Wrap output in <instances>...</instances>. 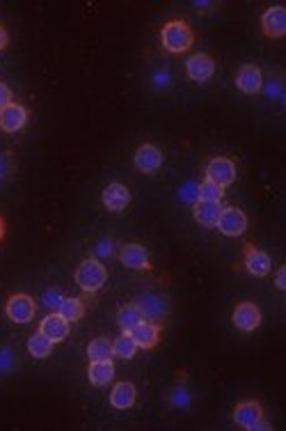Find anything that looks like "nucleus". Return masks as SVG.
Masks as SVG:
<instances>
[{
  "mask_svg": "<svg viewBox=\"0 0 286 431\" xmlns=\"http://www.w3.org/2000/svg\"><path fill=\"white\" fill-rule=\"evenodd\" d=\"M160 44L165 51H170L174 55H179L183 51H188L193 44H195V35L190 26L185 24L181 19H174V21H168V24L163 26L160 30Z\"/></svg>",
  "mask_w": 286,
  "mask_h": 431,
  "instance_id": "1",
  "label": "nucleus"
},
{
  "mask_svg": "<svg viewBox=\"0 0 286 431\" xmlns=\"http://www.w3.org/2000/svg\"><path fill=\"white\" fill-rule=\"evenodd\" d=\"M108 280V271L106 267L98 259H85L81 262V267L76 269V284L81 287L83 292L87 294H94L98 292Z\"/></svg>",
  "mask_w": 286,
  "mask_h": 431,
  "instance_id": "2",
  "label": "nucleus"
},
{
  "mask_svg": "<svg viewBox=\"0 0 286 431\" xmlns=\"http://www.w3.org/2000/svg\"><path fill=\"white\" fill-rule=\"evenodd\" d=\"M136 307L140 310L142 319H145V322H151V324H160V322H165V319H168V314H170V301H168V296L156 294V292L142 294L138 301H136Z\"/></svg>",
  "mask_w": 286,
  "mask_h": 431,
  "instance_id": "3",
  "label": "nucleus"
},
{
  "mask_svg": "<svg viewBox=\"0 0 286 431\" xmlns=\"http://www.w3.org/2000/svg\"><path fill=\"white\" fill-rule=\"evenodd\" d=\"M204 177H206V182H213L218 186H223V189H227V186H232L236 182V163L227 157H215L208 161Z\"/></svg>",
  "mask_w": 286,
  "mask_h": 431,
  "instance_id": "4",
  "label": "nucleus"
},
{
  "mask_svg": "<svg viewBox=\"0 0 286 431\" xmlns=\"http://www.w3.org/2000/svg\"><path fill=\"white\" fill-rule=\"evenodd\" d=\"M37 305L28 294H14L9 296V301L5 305V314L12 319L14 324H30L32 317H35Z\"/></svg>",
  "mask_w": 286,
  "mask_h": 431,
  "instance_id": "5",
  "label": "nucleus"
},
{
  "mask_svg": "<svg viewBox=\"0 0 286 431\" xmlns=\"http://www.w3.org/2000/svg\"><path fill=\"white\" fill-rule=\"evenodd\" d=\"M215 227L223 232L225 237H240V234H245V229H247V216L243 209L227 207V209H223V214H220V220Z\"/></svg>",
  "mask_w": 286,
  "mask_h": 431,
  "instance_id": "6",
  "label": "nucleus"
},
{
  "mask_svg": "<svg viewBox=\"0 0 286 431\" xmlns=\"http://www.w3.org/2000/svg\"><path fill=\"white\" fill-rule=\"evenodd\" d=\"M185 74H188V79L195 83H206L215 74V62L211 55L195 53L188 58V62H185Z\"/></svg>",
  "mask_w": 286,
  "mask_h": 431,
  "instance_id": "7",
  "label": "nucleus"
},
{
  "mask_svg": "<svg viewBox=\"0 0 286 431\" xmlns=\"http://www.w3.org/2000/svg\"><path fill=\"white\" fill-rule=\"evenodd\" d=\"M232 322L238 330H243V333H252V330H257L259 324H261V310L250 301H243L234 307V314H232Z\"/></svg>",
  "mask_w": 286,
  "mask_h": 431,
  "instance_id": "8",
  "label": "nucleus"
},
{
  "mask_svg": "<svg viewBox=\"0 0 286 431\" xmlns=\"http://www.w3.org/2000/svg\"><path fill=\"white\" fill-rule=\"evenodd\" d=\"M119 259L131 271H151L149 252L140 243H126V246L119 248Z\"/></svg>",
  "mask_w": 286,
  "mask_h": 431,
  "instance_id": "9",
  "label": "nucleus"
},
{
  "mask_svg": "<svg viewBox=\"0 0 286 431\" xmlns=\"http://www.w3.org/2000/svg\"><path fill=\"white\" fill-rule=\"evenodd\" d=\"M261 28L263 35L270 39H280L286 35V9L282 5H275L270 9H266L261 16Z\"/></svg>",
  "mask_w": 286,
  "mask_h": 431,
  "instance_id": "10",
  "label": "nucleus"
},
{
  "mask_svg": "<svg viewBox=\"0 0 286 431\" xmlns=\"http://www.w3.org/2000/svg\"><path fill=\"white\" fill-rule=\"evenodd\" d=\"M28 124V110L12 101L7 108L0 110V131H5V134H16Z\"/></svg>",
  "mask_w": 286,
  "mask_h": 431,
  "instance_id": "11",
  "label": "nucleus"
},
{
  "mask_svg": "<svg viewBox=\"0 0 286 431\" xmlns=\"http://www.w3.org/2000/svg\"><path fill=\"white\" fill-rule=\"evenodd\" d=\"M236 87L243 94H259L263 87V76L257 64H243L236 74Z\"/></svg>",
  "mask_w": 286,
  "mask_h": 431,
  "instance_id": "12",
  "label": "nucleus"
},
{
  "mask_svg": "<svg viewBox=\"0 0 286 431\" xmlns=\"http://www.w3.org/2000/svg\"><path fill=\"white\" fill-rule=\"evenodd\" d=\"M261 420H263V408L259 402H240L234 408V422L243 429L255 431Z\"/></svg>",
  "mask_w": 286,
  "mask_h": 431,
  "instance_id": "13",
  "label": "nucleus"
},
{
  "mask_svg": "<svg viewBox=\"0 0 286 431\" xmlns=\"http://www.w3.org/2000/svg\"><path fill=\"white\" fill-rule=\"evenodd\" d=\"M270 267H272V262L268 257V252H263L255 246H245V269L250 275H255V278H266L270 273Z\"/></svg>",
  "mask_w": 286,
  "mask_h": 431,
  "instance_id": "14",
  "label": "nucleus"
},
{
  "mask_svg": "<svg viewBox=\"0 0 286 431\" xmlns=\"http://www.w3.org/2000/svg\"><path fill=\"white\" fill-rule=\"evenodd\" d=\"M133 163H136V168H138L140 172L153 174V172H156L160 165H163V152H160L158 147H153V145H142V147L136 152Z\"/></svg>",
  "mask_w": 286,
  "mask_h": 431,
  "instance_id": "15",
  "label": "nucleus"
},
{
  "mask_svg": "<svg viewBox=\"0 0 286 431\" xmlns=\"http://www.w3.org/2000/svg\"><path fill=\"white\" fill-rule=\"evenodd\" d=\"M39 330H41V333L46 335V337H51L53 342H62V340H67V337H69L71 326H69V322H67V319H64L62 314L51 312L48 317H44V319H41Z\"/></svg>",
  "mask_w": 286,
  "mask_h": 431,
  "instance_id": "16",
  "label": "nucleus"
},
{
  "mask_svg": "<svg viewBox=\"0 0 286 431\" xmlns=\"http://www.w3.org/2000/svg\"><path fill=\"white\" fill-rule=\"evenodd\" d=\"M131 335H133L138 349L149 351L160 342V324H151V322H145V319H142V322L131 330Z\"/></svg>",
  "mask_w": 286,
  "mask_h": 431,
  "instance_id": "17",
  "label": "nucleus"
},
{
  "mask_svg": "<svg viewBox=\"0 0 286 431\" xmlns=\"http://www.w3.org/2000/svg\"><path fill=\"white\" fill-rule=\"evenodd\" d=\"M101 200L106 204L108 212H124V209L128 207L131 202V193L124 184H110L106 186V191L101 193Z\"/></svg>",
  "mask_w": 286,
  "mask_h": 431,
  "instance_id": "18",
  "label": "nucleus"
},
{
  "mask_svg": "<svg viewBox=\"0 0 286 431\" xmlns=\"http://www.w3.org/2000/svg\"><path fill=\"white\" fill-rule=\"evenodd\" d=\"M223 204L220 202H197L195 207H193V216H195V220L200 225H204V227H215L218 225V220H220V214H223Z\"/></svg>",
  "mask_w": 286,
  "mask_h": 431,
  "instance_id": "19",
  "label": "nucleus"
},
{
  "mask_svg": "<svg viewBox=\"0 0 286 431\" xmlns=\"http://www.w3.org/2000/svg\"><path fill=\"white\" fill-rule=\"evenodd\" d=\"M87 379H90V383L96 385V388H103V385H108L115 379V365L110 360L90 362V367H87Z\"/></svg>",
  "mask_w": 286,
  "mask_h": 431,
  "instance_id": "20",
  "label": "nucleus"
},
{
  "mask_svg": "<svg viewBox=\"0 0 286 431\" xmlns=\"http://www.w3.org/2000/svg\"><path fill=\"white\" fill-rule=\"evenodd\" d=\"M136 400H138V392H136L133 383H117L113 388V392H110V404H113L115 408H119V411L131 408L136 404Z\"/></svg>",
  "mask_w": 286,
  "mask_h": 431,
  "instance_id": "21",
  "label": "nucleus"
},
{
  "mask_svg": "<svg viewBox=\"0 0 286 431\" xmlns=\"http://www.w3.org/2000/svg\"><path fill=\"white\" fill-rule=\"evenodd\" d=\"M53 347H55V342L51 340V337H46L41 333V330H37V333H32L30 335V340H28V351H30V356L32 358H48L51 353H53Z\"/></svg>",
  "mask_w": 286,
  "mask_h": 431,
  "instance_id": "22",
  "label": "nucleus"
},
{
  "mask_svg": "<svg viewBox=\"0 0 286 431\" xmlns=\"http://www.w3.org/2000/svg\"><path fill=\"white\" fill-rule=\"evenodd\" d=\"M87 358L92 362L96 360H113L115 358V351H113V342L106 340V337H96L87 345Z\"/></svg>",
  "mask_w": 286,
  "mask_h": 431,
  "instance_id": "23",
  "label": "nucleus"
},
{
  "mask_svg": "<svg viewBox=\"0 0 286 431\" xmlns=\"http://www.w3.org/2000/svg\"><path fill=\"white\" fill-rule=\"evenodd\" d=\"M55 312L62 314L69 324L81 322V319L85 317V303L81 301V298H62V303Z\"/></svg>",
  "mask_w": 286,
  "mask_h": 431,
  "instance_id": "24",
  "label": "nucleus"
},
{
  "mask_svg": "<svg viewBox=\"0 0 286 431\" xmlns=\"http://www.w3.org/2000/svg\"><path fill=\"white\" fill-rule=\"evenodd\" d=\"M140 322H142V314L136 307V303H128L117 312V326L122 328V333H131Z\"/></svg>",
  "mask_w": 286,
  "mask_h": 431,
  "instance_id": "25",
  "label": "nucleus"
},
{
  "mask_svg": "<svg viewBox=\"0 0 286 431\" xmlns=\"http://www.w3.org/2000/svg\"><path fill=\"white\" fill-rule=\"evenodd\" d=\"M113 351H115V356L122 358V360H131V358H133L136 351H138V345H136L133 335H131V333H122V335H119L113 342Z\"/></svg>",
  "mask_w": 286,
  "mask_h": 431,
  "instance_id": "26",
  "label": "nucleus"
},
{
  "mask_svg": "<svg viewBox=\"0 0 286 431\" xmlns=\"http://www.w3.org/2000/svg\"><path fill=\"white\" fill-rule=\"evenodd\" d=\"M223 193H225L223 186H218L213 182H206L204 179L200 184V200L202 202H220V200H223Z\"/></svg>",
  "mask_w": 286,
  "mask_h": 431,
  "instance_id": "27",
  "label": "nucleus"
},
{
  "mask_svg": "<svg viewBox=\"0 0 286 431\" xmlns=\"http://www.w3.org/2000/svg\"><path fill=\"white\" fill-rule=\"evenodd\" d=\"M115 252H119V248H117V243L110 239V237H106V239H98L96 241V246H94V259H108V257H113Z\"/></svg>",
  "mask_w": 286,
  "mask_h": 431,
  "instance_id": "28",
  "label": "nucleus"
},
{
  "mask_svg": "<svg viewBox=\"0 0 286 431\" xmlns=\"http://www.w3.org/2000/svg\"><path fill=\"white\" fill-rule=\"evenodd\" d=\"M179 197H181V202L183 204H188V207H195L197 202H200V184H195V182H185L181 189H179Z\"/></svg>",
  "mask_w": 286,
  "mask_h": 431,
  "instance_id": "29",
  "label": "nucleus"
},
{
  "mask_svg": "<svg viewBox=\"0 0 286 431\" xmlns=\"http://www.w3.org/2000/svg\"><path fill=\"white\" fill-rule=\"evenodd\" d=\"M16 367V353L12 347L0 345V374H7Z\"/></svg>",
  "mask_w": 286,
  "mask_h": 431,
  "instance_id": "30",
  "label": "nucleus"
},
{
  "mask_svg": "<svg viewBox=\"0 0 286 431\" xmlns=\"http://www.w3.org/2000/svg\"><path fill=\"white\" fill-rule=\"evenodd\" d=\"M14 172V165H12V157L5 152H0V184L7 182L9 177H12Z\"/></svg>",
  "mask_w": 286,
  "mask_h": 431,
  "instance_id": "31",
  "label": "nucleus"
},
{
  "mask_svg": "<svg viewBox=\"0 0 286 431\" xmlns=\"http://www.w3.org/2000/svg\"><path fill=\"white\" fill-rule=\"evenodd\" d=\"M62 298H64V296H62V294H60L58 289H48L46 294H44V298H41V303H44V305H46V307H48V310H53V312H55V310H58V307H60V303H62Z\"/></svg>",
  "mask_w": 286,
  "mask_h": 431,
  "instance_id": "32",
  "label": "nucleus"
},
{
  "mask_svg": "<svg viewBox=\"0 0 286 431\" xmlns=\"http://www.w3.org/2000/svg\"><path fill=\"white\" fill-rule=\"evenodd\" d=\"M170 402H172V406H188V404H190V392L179 385V388H174V390H172Z\"/></svg>",
  "mask_w": 286,
  "mask_h": 431,
  "instance_id": "33",
  "label": "nucleus"
},
{
  "mask_svg": "<svg viewBox=\"0 0 286 431\" xmlns=\"http://www.w3.org/2000/svg\"><path fill=\"white\" fill-rule=\"evenodd\" d=\"M12 101H14V99H12V90H9L5 83H0V110L7 108Z\"/></svg>",
  "mask_w": 286,
  "mask_h": 431,
  "instance_id": "34",
  "label": "nucleus"
},
{
  "mask_svg": "<svg viewBox=\"0 0 286 431\" xmlns=\"http://www.w3.org/2000/svg\"><path fill=\"white\" fill-rule=\"evenodd\" d=\"M275 284H277L280 292L286 289V267H282V269L277 271V275H275Z\"/></svg>",
  "mask_w": 286,
  "mask_h": 431,
  "instance_id": "35",
  "label": "nucleus"
},
{
  "mask_svg": "<svg viewBox=\"0 0 286 431\" xmlns=\"http://www.w3.org/2000/svg\"><path fill=\"white\" fill-rule=\"evenodd\" d=\"M168 81H170V76L165 74V71H160V74L153 76V85H158V90H163V87L168 85Z\"/></svg>",
  "mask_w": 286,
  "mask_h": 431,
  "instance_id": "36",
  "label": "nucleus"
},
{
  "mask_svg": "<svg viewBox=\"0 0 286 431\" xmlns=\"http://www.w3.org/2000/svg\"><path fill=\"white\" fill-rule=\"evenodd\" d=\"M7 41H9V37H7V30L0 26V51H3L5 46H7Z\"/></svg>",
  "mask_w": 286,
  "mask_h": 431,
  "instance_id": "37",
  "label": "nucleus"
},
{
  "mask_svg": "<svg viewBox=\"0 0 286 431\" xmlns=\"http://www.w3.org/2000/svg\"><path fill=\"white\" fill-rule=\"evenodd\" d=\"M195 7H197V9H213L215 5H213V3H195Z\"/></svg>",
  "mask_w": 286,
  "mask_h": 431,
  "instance_id": "38",
  "label": "nucleus"
},
{
  "mask_svg": "<svg viewBox=\"0 0 286 431\" xmlns=\"http://www.w3.org/2000/svg\"><path fill=\"white\" fill-rule=\"evenodd\" d=\"M3 239H5V220L0 216V243H3Z\"/></svg>",
  "mask_w": 286,
  "mask_h": 431,
  "instance_id": "39",
  "label": "nucleus"
}]
</instances>
